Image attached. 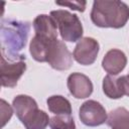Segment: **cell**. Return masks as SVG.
<instances>
[{"label": "cell", "instance_id": "2e32d148", "mask_svg": "<svg viewBox=\"0 0 129 129\" xmlns=\"http://www.w3.org/2000/svg\"><path fill=\"white\" fill-rule=\"evenodd\" d=\"M50 129H76L75 121L71 115H56L49 120Z\"/></svg>", "mask_w": 129, "mask_h": 129}, {"label": "cell", "instance_id": "5b68a950", "mask_svg": "<svg viewBox=\"0 0 129 129\" xmlns=\"http://www.w3.org/2000/svg\"><path fill=\"white\" fill-rule=\"evenodd\" d=\"M46 62H48L54 70L66 71L73 64V54L61 40L55 39L50 44Z\"/></svg>", "mask_w": 129, "mask_h": 129}, {"label": "cell", "instance_id": "ba28073f", "mask_svg": "<svg viewBox=\"0 0 129 129\" xmlns=\"http://www.w3.org/2000/svg\"><path fill=\"white\" fill-rule=\"evenodd\" d=\"M99 43L92 37H83L77 43L73 56L74 58L83 66L92 64L98 55Z\"/></svg>", "mask_w": 129, "mask_h": 129}, {"label": "cell", "instance_id": "277c9868", "mask_svg": "<svg viewBox=\"0 0 129 129\" xmlns=\"http://www.w3.org/2000/svg\"><path fill=\"white\" fill-rule=\"evenodd\" d=\"M50 16L54 19L62 40L75 42L82 37L83 35L82 22L76 14L60 9V10L51 11Z\"/></svg>", "mask_w": 129, "mask_h": 129}, {"label": "cell", "instance_id": "ac0fdd59", "mask_svg": "<svg viewBox=\"0 0 129 129\" xmlns=\"http://www.w3.org/2000/svg\"><path fill=\"white\" fill-rule=\"evenodd\" d=\"M56 5H60V6H67L73 10H77L80 12H84L85 8H86V1H64V2H55Z\"/></svg>", "mask_w": 129, "mask_h": 129}, {"label": "cell", "instance_id": "e0dca14e", "mask_svg": "<svg viewBox=\"0 0 129 129\" xmlns=\"http://www.w3.org/2000/svg\"><path fill=\"white\" fill-rule=\"evenodd\" d=\"M12 108L4 100H1V126L3 127L12 116Z\"/></svg>", "mask_w": 129, "mask_h": 129}, {"label": "cell", "instance_id": "8992f818", "mask_svg": "<svg viewBox=\"0 0 129 129\" xmlns=\"http://www.w3.org/2000/svg\"><path fill=\"white\" fill-rule=\"evenodd\" d=\"M79 117L83 124L90 127L102 125L108 118L105 108L99 102L94 100H89L82 104Z\"/></svg>", "mask_w": 129, "mask_h": 129}, {"label": "cell", "instance_id": "9a60e30c", "mask_svg": "<svg viewBox=\"0 0 129 129\" xmlns=\"http://www.w3.org/2000/svg\"><path fill=\"white\" fill-rule=\"evenodd\" d=\"M48 110L56 115H71L72 107L68 99L62 96H51L46 101Z\"/></svg>", "mask_w": 129, "mask_h": 129}, {"label": "cell", "instance_id": "d6986e66", "mask_svg": "<svg viewBox=\"0 0 129 129\" xmlns=\"http://www.w3.org/2000/svg\"><path fill=\"white\" fill-rule=\"evenodd\" d=\"M121 80H122L124 95H126V96L129 97V74L127 76H122L121 77Z\"/></svg>", "mask_w": 129, "mask_h": 129}, {"label": "cell", "instance_id": "9c48e42d", "mask_svg": "<svg viewBox=\"0 0 129 129\" xmlns=\"http://www.w3.org/2000/svg\"><path fill=\"white\" fill-rule=\"evenodd\" d=\"M68 88L70 93L77 99L88 98L93 92V84L91 80L81 73H73L69 76Z\"/></svg>", "mask_w": 129, "mask_h": 129}, {"label": "cell", "instance_id": "3957f363", "mask_svg": "<svg viewBox=\"0 0 129 129\" xmlns=\"http://www.w3.org/2000/svg\"><path fill=\"white\" fill-rule=\"evenodd\" d=\"M16 116L26 129H45L49 123L48 115L39 110L34 99L26 95H18L13 99Z\"/></svg>", "mask_w": 129, "mask_h": 129}, {"label": "cell", "instance_id": "7c38bea8", "mask_svg": "<svg viewBox=\"0 0 129 129\" xmlns=\"http://www.w3.org/2000/svg\"><path fill=\"white\" fill-rule=\"evenodd\" d=\"M55 39H49L38 35H34L29 45V51L32 57L37 61H41V62L46 61L50 44Z\"/></svg>", "mask_w": 129, "mask_h": 129}, {"label": "cell", "instance_id": "4fadbf2b", "mask_svg": "<svg viewBox=\"0 0 129 129\" xmlns=\"http://www.w3.org/2000/svg\"><path fill=\"white\" fill-rule=\"evenodd\" d=\"M103 92L110 99H119L124 96L121 77L115 78L108 75L103 80Z\"/></svg>", "mask_w": 129, "mask_h": 129}, {"label": "cell", "instance_id": "8fae6325", "mask_svg": "<svg viewBox=\"0 0 129 129\" xmlns=\"http://www.w3.org/2000/svg\"><path fill=\"white\" fill-rule=\"evenodd\" d=\"M33 28L35 35L49 39H57V25L50 15H37L33 20Z\"/></svg>", "mask_w": 129, "mask_h": 129}, {"label": "cell", "instance_id": "30bf717a", "mask_svg": "<svg viewBox=\"0 0 129 129\" xmlns=\"http://www.w3.org/2000/svg\"><path fill=\"white\" fill-rule=\"evenodd\" d=\"M127 63L126 55L120 49H110L102 60L103 69L111 76L118 75L121 73Z\"/></svg>", "mask_w": 129, "mask_h": 129}, {"label": "cell", "instance_id": "7a4b0ae2", "mask_svg": "<svg viewBox=\"0 0 129 129\" xmlns=\"http://www.w3.org/2000/svg\"><path fill=\"white\" fill-rule=\"evenodd\" d=\"M91 19L99 27L121 28L129 19V7L122 1L97 0L93 3Z\"/></svg>", "mask_w": 129, "mask_h": 129}, {"label": "cell", "instance_id": "52a82bcc", "mask_svg": "<svg viewBox=\"0 0 129 129\" xmlns=\"http://www.w3.org/2000/svg\"><path fill=\"white\" fill-rule=\"evenodd\" d=\"M25 70H26L25 59L11 61V60H7L4 56L1 55V62H0L1 85L7 88L15 87L20 77L24 74Z\"/></svg>", "mask_w": 129, "mask_h": 129}, {"label": "cell", "instance_id": "6da1fadb", "mask_svg": "<svg viewBox=\"0 0 129 129\" xmlns=\"http://www.w3.org/2000/svg\"><path fill=\"white\" fill-rule=\"evenodd\" d=\"M30 23L15 19H2L1 21V55L7 60L16 61L25 59L19 51L25 46Z\"/></svg>", "mask_w": 129, "mask_h": 129}, {"label": "cell", "instance_id": "5bb4252c", "mask_svg": "<svg viewBox=\"0 0 129 129\" xmlns=\"http://www.w3.org/2000/svg\"><path fill=\"white\" fill-rule=\"evenodd\" d=\"M106 122L112 129H129V111L123 107L116 108L109 113Z\"/></svg>", "mask_w": 129, "mask_h": 129}]
</instances>
